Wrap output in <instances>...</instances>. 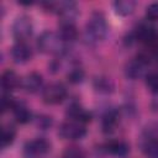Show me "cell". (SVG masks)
I'll return each mask as SVG.
<instances>
[{
  "label": "cell",
  "instance_id": "obj_20",
  "mask_svg": "<svg viewBox=\"0 0 158 158\" xmlns=\"http://www.w3.org/2000/svg\"><path fill=\"white\" fill-rule=\"evenodd\" d=\"M146 85L149 91L158 94V73H149L146 77Z\"/></svg>",
  "mask_w": 158,
  "mask_h": 158
},
{
  "label": "cell",
  "instance_id": "obj_1",
  "mask_svg": "<svg viewBox=\"0 0 158 158\" xmlns=\"http://www.w3.org/2000/svg\"><path fill=\"white\" fill-rule=\"evenodd\" d=\"M107 33V25L105 17L100 12H95L89 19L85 26V41L88 44H96L105 38Z\"/></svg>",
  "mask_w": 158,
  "mask_h": 158
},
{
  "label": "cell",
  "instance_id": "obj_10",
  "mask_svg": "<svg viewBox=\"0 0 158 158\" xmlns=\"http://www.w3.org/2000/svg\"><path fill=\"white\" fill-rule=\"evenodd\" d=\"M25 148H26V152L31 156H41L49 151L51 144L43 138H37V139L28 142Z\"/></svg>",
  "mask_w": 158,
  "mask_h": 158
},
{
  "label": "cell",
  "instance_id": "obj_22",
  "mask_svg": "<svg viewBox=\"0 0 158 158\" xmlns=\"http://www.w3.org/2000/svg\"><path fill=\"white\" fill-rule=\"evenodd\" d=\"M63 158H84V153L78 147H68L63 154Z\"/></svg>",
  "mask_w": 158,
  "mask_h": 158
},
{
  "label": "cell",
  "instance_id": "obj_24",
  "mask_svg": "<svg viewBox=\"0 0 158 158\" xmlns=\"http://www.w3.org/2000/svg\"><path fill=\"white\" fill-rule=\"evenodd\" d=\"M16 101H14V99L9 95H2V99H1V111L5 112L7 110H12L14 105H15Z\"/></svg>",
  "mask_w": 158,
  "mask_h": 158
},
{
  "label": "cell",
  "instance_id": "obj_26",
  "mask_svg": "<svg viewBox=\"0 0 158 158\" xmlns=\"http://www.w3.org/2000/svg\"><path fill=\"white\" fill-rule=\"evenodd\" d=\"M151 47L153 48V52L158 54V36H157V38L151 43Z\"/></svg>",
  "mask_w": 158,
  "mask_h": 158
},
{
  "label": "cell",
  "instance_id": "obj_3",
  "mask_svg": "<svg viewBox=\"0 0 158 158\" xmlns=\"http://www.w3.org/2000/svg\"><path fill=\"white\" fill-rule=\"evenodd\" d=\"M67 96V89L62 83H52L42 93L43 101L48 105H57Z\"/></svg>",
  "mask_w": 158,
  "mask_h": 158
},
{
  "label": "cell",
  "instance_id": "obj_5",
  "mask_svg": "<svg viewBox=\"0 0 158 158\" xmlns=\"http://www.w3.org/2000/svg\"><path fill=\"white\" fill-rule=\"evenodd\" d=\"M32 33V25L28 17L26 16H20L15 20L12 25V35L16 40L22 42L23 40L28 38Z\"/></svg>",
  "mask_w": 158,
  "mask_h": 158
},
{
  "label": "cell",
  "instance_id": "obj_25",
  "mask_svg": "<svg viewBox=\"0 0 158 158\" xmlns=\"http://www.w3.org/2000/svg\"><path fill=\"white\" fill-rule=\"evenodd\" d=\"M96 88H98V90L105 89V91H109L110 81H109L107 79H98V80H96Z\"/></svg>",
  "mask_w": 158,
  "mask_h": 158
},
{
  "label": "cell",
  "instance_id": "obj_19",
  "mask_svg": "<svg viewBox=\"0 0 158 158\" xmlns=\"http://www.w3.org/2000/svg\"><path fill=\"white\" fill-rule=\"evenodd\" d=\"M116 121H117V115L114 110L111 111H107L105 115H104V118H102V127H104V131L109 132V131H112L115 125H116Z\"/></svg>",
  "mask_w": 158,
  "mask_h": 158
},
{
  "label": "cell",
  "instance_id": "obj_8",
  "mask_svg": "<svg viewBox=\"0 0 158 158\" xmlns=\"http://www.w3.org/2000/svg\"><path fill=\"white\" fill-rule=\"evenodd\" d=\"M67 116L74 121V122H79V123H86L90 121L91 115L89 111H86L85 109H83L80 105L78 104H72L68 109H67Z\"/></svg>",
  "mask_w": 158,
  "mask_h": 158
},
{
  "label": "cell",
  "instance_id": "obj_9",
  "mask_svg": "<svg viewBox=\"0 0 158 158\" xmlns=\"http://www.w3.org/2000/svg\"><path fill=\"white\" fill-rule=\"evenodd\" d=\"M21 85H22V88H23L25 91L33 94V93L38 91L40 88L42 86V77L38 73H35V72L33 73H30V74H27L22 79Z\"/></svg>",
  "mask_w": 158,
  "mask_h": 158
},
{
  "label": "cell",
  "instance_id": "obj_14",
  "mask_svg": "<svg viewBox=\"0 0 158 158\" xmlns=\"http://www.w3.org/2000/svg\"><path fill=\"white\" fill-rule=\"evenodd\" d=\"M136 2L132 0H117L114 2L115 12L121 16H127L135 10Z\"/></svg>",
  "mask_w": 158,
  "mask_h": 158
},
{
  "label": "cell",
  "instance_id": "obj_23",
  "mask_svg": "<svg viewBox=\"0 0 158 158\" xmlns=\"http://www.w3.org/2000/svg\"><path fill=\"white\" fill-rule=\"evenodd\" d=\"M146 15L149 20L157 21L158 20V2H153L147 6L146 9Z\"/></svg>",
  "mask_w": 158,
  "mask_h": 158
},
{
  "label": "cell",
  "instance_id": "obj_17",
  "mask_svg": "<svg viewBox=\"0 0 158 158\" xmlns=\"http://www.w3.org/2000/svg\"><path fill=\"white\" fill-rule=\"evenodd\" d=\"M107 151L110 153H112L114 156H118V157H123L128 153V146L125 142L121 141H114L110 142L107 144Z\"/></svg>",
  "mask_w": 158,
  "mask_h": 158
},
{
  "label": "cell",
  "instance_id": "obj_12",
  "mask_svg": "<svg viewBox=\"0 0 158 158\" xmlns=\"http://www.w3.org/2000/svg\"><path fill=\"white\" fill-rule=\"evenodd\" d=\"M158 33L156 32V30L151 26H147V25H143V26H139L137 28V33H136V37L138 41L141 42H146V43H152L156 38H157Z\"/></svg>",
  "mask_w": 158,
  "mask_h": 158
},
{
  "label": "cell",
  "instance_id": "obj_4",
  "mask_svg": "<svg viewBox=\"0 0 158 158\" xmlns=\"http://www.w3.org/2000/svg\"><path fill=\"white\" fill-rule=\"evenodd\" d=\"M58 133L64 139H80L85 136L86 130L83 126V123L69 121V122H64L60 125Z\"/></svg>",
  "mask_w": 158,
  "mask_h": 158
},
{
  "label": "cell",
  "instance_id": "obj_6",
  "mask_svg": "<svg viewBox=\"0 0 158 158\" xmlns=\"http://www.w3.org/2000/svg\"><path fill=\"white\" fill-rule=\"evenodd\" d=\"M146 65H147V60H144L143 58L138 57L135 58L132 60H130L126 65V75L131 79H137L141 78L144 72H146Z\"/></svg>",
  "mask_w": 158,
  "mask_h": 158
},
{
  "label": "cell",
  "instance_id": "obj_7",
  "mask_svg": "<svg viewBox=\"0 0 158 158\" xmlns=\"http://www.w3.org/2000/svg\"><path fill=\"white\" fill-rule=\"evenodd\" d=\"M31 56H32L31 48L23 42H17L11 48V57L15 63H19V64L26 63L27 60L31 59Z\"/></svg>",
  "mask_w": 158,
  "mask_h": 158
},
{
  "label": "cell",
  "instance_id": "obj_2",
  "mask_svg": "<svg viewBox=\"0 0 158 158\" xmlns=\"http://www.w3.org/2000/svg\"><path fill=\"white\" fill-rule=\"evenodd\" d=\"M63 44H64V42L62 41L60 36L54 32H51V31L43 32L40 36L38 42H37L38 49L47 54H57V53L62 52Z\"/></svg>",
  "mask_w": 158,
  "mask_h": 158
},
{
  "label": "cell",
  "instance_id": "obj_16",
  "mask_svg": "<svg viewBox=\"0 0 158 158\" xmlns=\"http://www.w3.org/2000/svg\"><path fill=\"white\" fill-rule=\"evenodd\" d=\"M15 135H16L15 128L11 125L2 126V130H1V147L6 148L7 146H10L15 139Z\"/></svg>",
  "mask_w": 158,
  "mask_h": 158
},
{
  "label": "cell",
  "instance_id": "obj_15",
  "mask_svg": "<svg viewBox=\"0 0 158 158\" xmlns=\"http://www.w3.org/2000/svg\"><path fill=\"white\" fill-rule=\"evenodd\" d=\"M59 36L63 42H73L77 36V28L72 23H60V30H59Z\"/></svg>",
  "mask_w": 158,
  "mask_h": 158
},
{
  "label": "cell",
  "instance_id": "obj_13",
  "mask_svg": "<svg viewBox=\"0 0 158 158\" xmlns=\"http://www.w3.org/2000/svg\"><path fill=\"white\" fill-rule=\"evenodd\" d=\"M12 112L16 121L20 123H27L31 120V112L23 102H15L12 107Z\"/></svg>",
  "mask_w": 158,
  "mask_h": 158
},
{
  "label": "cell",
  "instance_id": "obj_11",
  "mask_svg": "<svg viewBox=\"0 0 158 158\" xmlns=\"http://www.w3.org/2000/svg\"><path fill=\"white\" fill-rule=\"evenodd\" d=\"M20 84H21L20 78L12 70H6L1 77V85L6 91H11V90L17 89L20 86Z\"/></svg>",
  "mask_w": 158,
  "mask_h": 158
},
{
  "label": "cell",
  "instance_id": "obj_21",
  "mask_svg": "<svg viewBox=\"0 0 158 158\" xmlns=\"http://www.w3.org/2000/svg\"><path fill=\"white\" fill-rule=\"evenodd\" d=\"M83 79H84V72L80 68H74L68 73V80L73 84H78L83 81Z\"/></svg>",
  "mask_w": 158,
  "mask_h": 158
},
{
  "label": "cell",
  "instance_id": "obj_18",
  "mask_svg": "<svg viewBox=\"0 0 158 158\" xmlns=\"http://www.w3.org/2000/svg\"><path fill=\"white\" fill-rule=\"evenodd\" d=\"M143 152L147 158H158V138L148 139L143 146Z\"/></svg>",
  "mask_w": 158,
  "mask_h": 158
}]
</instances>
